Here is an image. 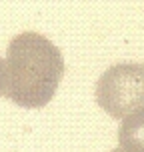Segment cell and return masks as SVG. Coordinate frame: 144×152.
Returning a JSON list of instances; mask_svg holds the SVG:
<instances>
[{
  "label": "cell",
  "instance_id": "6da1fadb",
  "mask_svg": "<svg viewBox=\"0 0 144 152\" xmlns=\"http://www.w3.org/2000/svg\"><path fill=\"white\" fill-rule=\"evenodd\" d=\"M6 54L4 94L22 108L46 106L64 76L60 50L38 32H22L10 40Z\"/></svg>",
  "mask_w": 144,
  "mask_h": 152
},
{
  "label": "cell",
  "instance_id": "7a4b0ae2",
  "mask_svg": "<svg viewBox=\"0 0 144 152\" xmlns=\"http://www.w3.org/2000/svg\"><path fill=\"white\" fill-rule=\"evenodd\" d=\"M96 102L112 118L144 108V64L120 62L104 70L96 82Z\"/></svg>",
  "mask_w": 144,
  "mask_h": 152
},
{
  "label": "cell",
  "instance_id": "3957f363",
  "mask_svg": "<svg viewBox=\"0 0 144 152\" xmlns=\"http://www.w3.org/2000/svg\"><path fill=\"white\" fill-rule=\"evenodd\" d=\"M118 142L124 152H144V108H138L122 120Z\"/></svg>",
  "mask_w": 144,
  "mask_h": 152
},
{
  "label": "cell",
  "instance_id": "277c9868",
  "mask_svg": "<svg viewBox=\"0 0 144 152\" xmlns=\"http://www.w3.org/2000/svg\"><path fill=\"white\" fill-rule=\"evenodd\" d=\"M0 94H4V62L0 58Z\"/></svg>",
  "mask_w": 144,
  "mask_h": 152
},
{
  "label": "cell",
  "instance_id": "5b68a950",
  "mask_svg": "<svg viewBox=\"0 0 144 152\" xmlns=\"http://www.w3.org/2000/svg\"><path fill=\"white\" fill-rule=\"evenodd\" d=\"M112 152H124V150H122V148H116V150H112Z\"/></svg>",
  "mask_w": 144,
  "mask_h": 152
}]
</instances>
